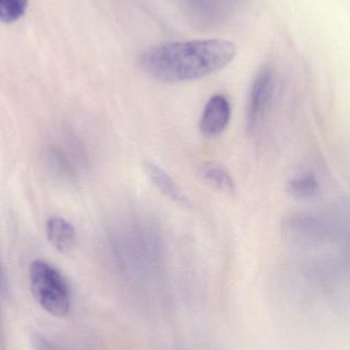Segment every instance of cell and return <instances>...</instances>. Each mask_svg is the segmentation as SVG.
Wrapping results in <instances>:
<instances>
[{
    "label": "cell",
    "instance_id": "1",
    "mask_svg": "<svg viewBox=\"0 0 350 350\" xmlns=\"http://www.w3.org/2000/svg\"><path fill=\"white\" fill-rule=\"evenodd\" d=\"M236 55V45L223 39L164 43L143 53L141 67L152 79L178 83L211 75L226 67Z\"/></svg>",
    "mask_w": 350,
    "mask_h": 350
},
{
    "label": "cell",
    "instance_id": "2",
    "mask_svg": "<svg viewBox=\"0 0 350 350\" xmlns=\"http://www.w3.org/2000/svg\"><path fill=\"white\" fill-rule=\"evenodd\" d=\"M29 283L37 304L55 318H65L71 310V291L61 271L43 259L29 267Z\"/></svg>",
    "mask_w": 350,
    "mask_h": 350
},
{
    "label": "cell",
    "instance_id": "3",
    "mask_svg": "<svg viewBox=\"0 0 350 350\" xmlns=\"http://www.w3.org/2000/svg\"><path fill=\"white\" fill-rule=\"evenodd\" d=\"M275 90V73L271 67L264 68L255 78L249 96L248 129L251 133L258 129L267 113Z\"/></svg>",
    "mask_w": 350,
    "mask_h": 350
},
{
    "label": "cell",
    "instance_id": "4",
    "mask_svg": "<svg viewBox=\"0 0 350 350\" xmlns=\"http://www.w3.org/2000/svg\"><path fill=\"white\" fill-rule=\"evenodd\" d=\"M232 117V108L227 98L221 94L214 96L205 105V110L199 121V131L207 137H215L221 135Z\"/></svg>",
    "mask_w": 350,
    "mask_h": 350
},
{
    "label": "cell",
    "instance_id": "5",
    "mask_svg": "<svg viewBox=\"0 0 350 350\" xmlns=\"http://www.w3.org/2000/svg\"><path fill=\"white\" fill-rule=\"evenodd\" d=\"M144 172L149 180L153 183L154 187L166 196L171 201L175 202L182 207H190V200L187 197L180 185L172 178L171 175L166 174L160 166L153 163H146L144 165Z\"/></svg>",
    "mask_w": 350,
    "mask_h": 350
},
{
    "label": "cell",
    "instance_id": "6",
    "mask_svg": "<svg viewBox=\"0 0 350 350\" xmlns=\"http://www.w3.org/2000/svg\"><path fill=\"white\" fill-rule=\"evenodd\" d=\"M45 234L49 244L59 252L68 253L75 247V228L60 216H51L47 219Z\"/></svg>",
    "mask_w": 350,
    "mask_h": 350
},
{
    "label": "cell",
    "instance_id": "7",
    "mask_svg": "<svg viewBox=\"0 0 350 350\" xmlns=\"http://www.w3.org/2000/svg\"><path fill=\"white\" fill-rule=\"evenodd\" d=\"M199 175L205 183L226 195H234L236 183L229 172L218 163H207L201 166Z\"/></svg>",
    "mask_w": 350,
    "mask_h": 350
},
{
    "label": "cell",
    "instance_id": "8",
    "mask_svg": "<svg viewBox=\"0 0 350 350\" xmlns=\"http://www.w3.org/2000/svg\"><path fill=\"white\" fill-rule=\"evenodd\" d=\"M320 183L314 174L296 177L288 183L287 191L295 199L308 200L320 193Z\"/></svg>",
    "mask_w": 350,
    "mask_h": 350
},
{
    "label": "cell",
    "instance_id": "9",
    "mask_svg": "<svg viewBox=\"0 0 350 350\" xmlns=\"http://www.w3.org/2000/svg\"><path fill=\"white\" fill-rule=\"evenodd\" d=\"M234 2V0H191V8H197L199 12L205 10L208 20H220L232 8L230 4Z\"/></svg>",
    "mask_w": 350,
    "mask_h": 350
},
{
    "label": "cell",
    "instance_id": "10",
    "mask_svg": "<svg viewBox=\"0 0 350 350\" xmlns=\"http://www.w3.org/2000/svg\"><path fill=\"white\" fill-rule=\"evenodd\" d=\"M28 0H0V21L6 24L16 22L24 16Z\"/></svg>",
    "mask_w": 350,
    "mask_h": 350
},
{
    "label": "cell",
    "instance_id": "11",
    "mask_svg": "<svg viewBox=\"0 0 350 350\" xmlns=\"http://www.w3.org/2000/svg\"><path fill=\"white\" fill-rule=\"evenodd\" d=\"M31 343L35 350H67L62 345L41 334H33Z\"/></svg>",
    "mask_w": 350,
    "mask_h": 350
}]
</instances>
